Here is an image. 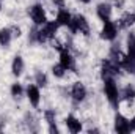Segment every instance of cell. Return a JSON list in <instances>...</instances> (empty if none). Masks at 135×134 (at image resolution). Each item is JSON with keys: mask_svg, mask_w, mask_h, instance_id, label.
<instances>
[{"mask_svg": "<svg viewBox=\"0 0 135 134\" xmlns=\"http://www.w3.org/2000/svg\"><path fill=\"white\" fill-rule=\"evenodd\" d=\"M58 32V24L55 21H47L44 25H41L36 32H35V41L36 43H47L55 39Z\"/></svg>", "mask_w": 135, "mask_h": 134, "instance_id": "cell-1", "label": "cell"}, {"mask_svg": "<svg viewBox=\"0 0 135 134\" xmlns=\"http://www.w3.org/2000/svg\"><path fill=\"white\" fill-rule=\"evenodd\" d=\"M104 95H105L107 101H108L113 107H116V106L119 104V100H121V96H119V88H118V85H116V82H115L113 77L104 79Z\"/></svg>", "mask_w": 135, "mask_h": 134, "instance_id": "cell-2", "label": "cell"}, {"mask_svg": "<svg viewBox=\"0 0 135 134\" xmlns=\"http://www.w3.org/2000/svg\"><path fill=\"white\" fill-rule=\"evenodd\" d=\"M71 33H82V35H88L90 33V24L86 21V17L83 14H75L71 19V24L68 25Z\"/></svg>", "mask_w": 135, "mask_h": 134, "instance_id": "cell-3", "label": "cell"}, {"mask_svg": "<svg viewBox=\"0 0 135 134\" xmlns=\"http://www.w3.org/2000/svg\"><path fill=\"white\" fill-rule=\"evenodd\" d=\"M119 73H121V66H119L118 62H115V60H112V59H105V60L102 62V65H101L102 81H104V79H110V77L115 79Z\"/></svg>", "mask_w": 135, "mask_h": 134, "instance_id": "cell-4", "label": "cell"}, {"mask_svg": "<svg viewBox=\"0 0 135 134\" xmlns=\"http://www.w3.org/2000/svg\"><path fill=\"white\" fill-rule=\"evenodd\" d=\"M28 13H30V19L33 21L35 25L41 27V25H44L47 22V13H46V8L42 5L36 3L33 6H30V11Z\"/></svg>", "mask_w": 135, "mask_h": 134, "instance_id": "cell-5", "label": "cell"}, {"mask_svg": "<svg viewBox=\"0 0 135 134\" xmlns=\"http://www.w3.org/2000/svg\"><path fill=\"white\" fill-rule=\"evenodd\" d=\"M118 36V25L113 22V21H107L104 22L101 29V38L105 41H113L115 38Z\"/></svg>", "mask_w": 135, "mask_h": 134, "instance_id": "cell-6", "label": "cell"}, {"mask_svg": "<svg viewBox=\"0 0 135 134\" xmlns=\"http://www.w3.org/2000/svg\"><path fill=\"white\" fill-rule=\"evenodd\" d=\"M60 65L65 68L66 71L75 69V59H74V55L68 51V47H65V46L60 49Z\"/></svg>", "mask_w": 135, "mask_h": 134, "instance_id": "cell-7", "label": "cell"}, {"mask_svg": "<svg viewBox=\"0 0 135 134\" xmlns=\"http://www.w3.org/2000/svg\"><path fill=\"white\" fill-rule=\"evenodd\" d=\"M25 95H27L28 102L33 107L39 106V102H41V92H39V87L36 84H28V87L25 88Z\"/></svg>", "mask_w": 135, "mask_h": 134, "instance_id": "cell-8", "label": "cell"}, {"mask_svg": "<svg viewBox=\"0 0 135 134\" xmlns=\"http://www.w3.org/2000/svg\"><path fill=\"white\" fill-rule=\"evenodd\" d=\"M71 98L75 102H82L86 98V87L82 82H74L71 87Z\"/></svg>", "mask_w": 135, "mask_h": 134, "instance_id": "cell-9", "label": "cell"}, {"mask_svg": "<svg viewBox=\"0 0 135 134\" xmlns=\"http://www.w3.org/2000/svg\"><path fill=\"white\" fill-rule=\"evenodd\" d=\"M112 5L110 3H107V2H102L99 3L98 6H96V16L101 19L102 22H107V21H110L112 19Z\"/></svg>", "mask_w": 135, "mask_h": 134, "instance_id": "cell-10", "label": "cell"}, {"mask_svg": "<svg viewBox=\"0 0 135 134\" xmlns=\"http://www.w3.org/2000/svg\"><path fill=\"white\" fill-rule=\"evenodd\" d=\"M71 19H72V14L68 11L66 8H58L57 11V16H55V22L58 24V27H68L71 24Z\"/></svg>", "mask_w": 135, "mask_h": 134, "instance_id": "cell-11", "label": "cell"}, {"mask_svg": "<svg viewBox=\"0 0 135 134\" xmlns=\"http://www.w3.org/2000/svg\"><path fill=\"white\" fill-rule=\"evenodd\" d=\"M115 131H118V133H129L131 131V123H129V120L124 117V115H121V114H116L115 115Z\"/></svg>", "mask_w": 135, "mask_h": 134, "instance_id": "cell-12", "label": "cell"}, {"mask_svg": "<svg viewBox=\"0 0 135 134\" xmlns=\"http://www.w3.org/2000/svg\"><path fill=\"white\" fill-rule=\"evenodd\" d=\"M119 66H121V69H124L129 74H135V57H131L127 54L123 55L121 60H119Z\"/></svg>", "mask_w": 135, "mask_h": 134, "instance_id": "cell-13", "label": "cell"}, {"mask_svg": "<svg viewBox=\"0 0 135 134\" xmlns=\"http://www.w3.org/2000/svg\"><path fill=\"white\" fill-rule=\"evenodd\" d=\"M65 125H66L68 129L74 134L82 131V122H80L79 118H75L74 115H68L66 118H65Z\"/></svg>", "mask_w": 135, "mask_h": 134, "instance_id": "cell-14", "label": "cell"}, {"mask_svg": "<svg viewBox=\"0 0 135 134\" xmlns=\"http://www.w3.org/2000/svg\"><path fill=\"white\" fill-rule=\"evenodd\" d=\"M24 69H25V63H24V59L21 57V55H16L14 59H13V62H11V73L14 74V76H22V73H24Z\"/></svg>", "mask_w": 135, "mask_h": 134, "instance_id": "cell-15", "label": "cell"}, {"mask_svg": "<svg viewBox=\"0 0 135 134\" xmlns=\"http://www.w3.org/2000/svg\"><path fill=\"white\" fill-rule=\"evenodd\" d=\"M11 39H13V32H11V29H8V27L0 29V46H2V47L9 46Z\"/></svg>", "mask_w": 135, "mask_h": 134, "instance_id": "cell-16", "label": "cell"}, {"mask_svg": "<svg viewBox=\"0 0 135 134\" xmlns=\"http://www.w3.org/2000/svg\"><path fill=\"white\" fill-rule=\"evenodd\" d=\"M119 96L124 101H134L135 100V87L134 85H126L123 92H119Z\"/></svg>", "mask_w": 135, "mask_h": 134, "instance_id": "cell-17", "label": "cell"}, {"mask_svg": "<svg viewBox=\"0 0 135 134\" xmlns=\"http://www.w3.org/2000/svg\"><path fill=\"white\" fill-rule=\"evenodd\" d=\"M126 49H127V55L135 57V33H132V32L126 38Z\"/></svg>", "mask_w": 135, "mask_h": 134, "instance_id": "cell-18", "label": "cell"}, {"mask_svg": "<svg viewBox=\"0 0 135 134\" xmlns=\"http://www.w3.org/2000/svg\"><path fill=\"white\" fill-rule=\"evenodd\" d=\"M135 24V13H127V14H124L123 17H121V21H119V25L121 27H131V25H134Z\"/></svg>", "mask_w": 135, "mask_h": 134, "instance_id": "cell-19", "label": "cell"}, {"mask_svg": "<svg viewBox=\"0 0 135 134\" xmlns=\"http://www.w3.org/2000/svg\"><path fill=\"white\" fill-rule=\"evenodd\" d=\"M66 69L61 66L60 63H57V65H54L52 66V74H54V77H57V79H63L65 76H66Z\"/></svg>", "mask_w": 135, "mask_h": 134, "instance_id": "cell-20", "label": "cell"}, {"mask_svg": "<svg viewBox=\"0 0 135 134\" xmlns=\"http://www.w3.org/2000/svg\"><path fill=\"white\" fill-rule=\"evenodd\" d=\"M35 84H36L38 87H46V85H47V76H46L42 71H38V73L35 74Z\"/></svg>", "mask_w": 135, "mask_h": 134, "instance_id": "cell-21", "label": "cell"}, {"mask_svg": "<svg viewBox=\"0 0 135 134\" xmlns=\"http://www.w3.org/2000/svg\"><path fill=\"white\" fill-rule=\"evenodd\" d=\"M22 93H24V88H22V85H21L19 82H14V84L11 85V96H14V98H19V96H22Z\"/></svg>", "mask_w": 135, "mask_h": 134, "instance_id": "cell-22", "label": "cell"}, {"mask_svg": "<svg viewBox=\"0 0 135 134\" xmlns=\"http://www.w3.org/2000/svg\"><path fill=\"white\" fill-rule=\"evenodd\" d=\"M44 117H46V120H47L49 125H54L55 123V112L54 110H46L44 112Z\"/></svg>", "mask_w": 135, "mask_h": 134, "instance_id": "cell-23", "label": "cell"}, {"mask_svg": "<svg viewBox=\"0 0 135 134\" xmlns=\"http://www.w3.org/2000/svg\"><path fill=\"white\" fill-rule=\"evenodd\" d=\"M129 123H131V131H135V115L129 120Z\"/></svg>", "mask_w": 135, "mask_h": 134, "instance_id": "cell-24", "label": "cell"}, {"mask_svg": "<svg viewBox=\"0 0 135 134\" xmlns=\"http://www.w3.org/2000/svg\"><path fill=\"white\" fill-rule=\"evenodd\" d=\"M79 2H82V3H85V5H88V3H91L93 0H79Z\"/></svg>", "mask_w": 135, "mask_h": 134, "instance_id": "cell-25", "label": "cell"}, {"mask_svg": "<svg viewBox=\"0 0 135 134\" xmlns=\"http://www.w3.org/2000/svg\"><path fill=\"white\" fill-rule=\"evenodd\" d=\"M0 2H2V0H0ZM0 10H2V5H0Z\"/></svg>", "mask_w": 135, "mask_h": 134, "instance_id": "cell-26", "label": "cell"}]
</instances>
